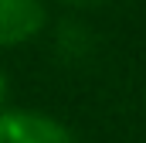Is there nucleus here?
I'll list each match as a JSON object with an SVG mask.
<instances>
[{"label":"nucleus","mask_w":146,"mask_h":143,"mask_svg":"<svg viewBox=\"0 0 146 143\" xmlns=\"http://www.w3.org/2000/svg\"><path fill=\"white\" fill-rule=\"evenodd\" d=\"M92 48V37H88V27L82 24H65L58 31V51L65 58H85Z\"/></svg>","instance_id":"3"},{"label":"nucleus","mask_w":146,"mask_h":143,"mask_svg":"<svg viewBox=\"0 0 146 143\" xmlns=\"http://www.w3.org/2000/svg\"><path fill=\"white\" fill-rule=\"evenodd\" d=\"M48 24L44 0H0V48H21Z\"/></svg>","instance_id":"2"},{"label":"nucleus","mask_w":146,"mask_h":143,"mask_svg":"<svg viewBox=\"0 0 146 143\" xmlns=\"http://www.w3.org/2000/svg\"><path fill=\"white\" fill-rule=\"evenodd\" d=\"M3 102H7V75L0 68V112H3Z\"/></svg>","instance_id":"4"},{"label":"nucleus","mask_w":146,"mask_h":143,"mask_svg":"<svg viewBox=\"0 0 146 143\" xmlns=\"http://www.w3.org/2000/svg\"><path fill=\"white\" fill-rule=\"evenodd\" d=\"M0 143H75L65 123L37 109H3Z\"/></svg>","instance_id":"1"},{"label":"nucleus","mask_w":146,"mask_h":143,"mask_svg":"<svg viewBox=\"0 0 146 143\" xmlns=\"http://www.w3.org/2000/svg\"><path fill=\"white\" fill-rule=\"evenodd\" d=\"M65 3H102V0H65Z\"/></svg>","instance_id":"5"}]
</instances>
